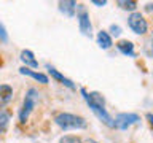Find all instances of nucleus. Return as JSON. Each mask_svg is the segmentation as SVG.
Returning a JSON list of instances; mask_svg holds the SVG:
<instances>
[{
  "label": "nucleus",
  "mask_w": 153,
  "mask_h": 143,
  "mask_svg": "<svg viewBox=\"0 0 153 143\" xmlns=\"http://www.w3.org/2000/svg\"><path fill=\"white\" fill-rule=\"evenodd\" d=\"M147 119L150 121V124L153 126V114H152V113H148V114H147Z\"/></svg>",
  "instance_id": "20"
},
{
  "label": "nucleus",
  "mask_w": 153,
  "mask_h": 143,
  "mask_svg": "<svg viewBox=\"0 0 153 143\" xmlns=\"http://www.w3.org/2000/svg\"><path fill=\"white\" fill-rule=\"evenodd\" d=\"M46 69H48V72H50V75L53 76V78L54 80H57L59 81V83H62L65 86V88H69V89H75V84H74V81L72 80H69V78H65L64 75L62 73H59V72H57L54 67H51V65H46Z\"/></svg>",
  "instance_id": "7"
},
{
  "label": "nucleus",
  "mask_w": 153,
  "mask_h": 143,
  "mask_svg": "<svg viewBox=\"0 0 153 143\" xmlns=\"http://www.w3.org/2000/svg\"><path fill=\"white\" fill-rule=\"evenodd\" d=\"M128 26L134 33H137V35H143V33H147V30H148L147 21L143 19L142 14L137 13V11H134L128 16Z\"/></svg>",
  "instance_id": "4"
},
{
  "label": "nucleus",
  "mask_w": 153,
  "mask_h": 143,
  "mask_svg": "<svg viewBox=\"0 0 153 143\" xmlns=\"http://www.w3.org/2000/svg\"><path fill=\"white\" fill-rule=\"evenodd\" d=\"M80 92H81V95H83V99L86 100L88 107L93 110V113L99 118V121H102L107 127H115V119L107 113V110H105V105H100V103H97V102H94L93 97H91V95L86 92V89H81Z\"/></svg>",
  "instance_id": "2"
},
{
  "label": "nucleus",
  "mask_w": 153,
  "mask_h": 143,
  "mask_svg": "<svg viewBox=\"0 0 153 143\" xmlns=\"http://www.w3.org/2000/svg\"><path fill=\"white\" fill-rule=\"evenodd\" d=\"M54 122L59 126L62 130H81V129L88 127L85 118L76 116L72 113H59L54 116Z\"/></svg>",
  "instance_id": "1"
},
{
  "label": "nucleus",
  "mask_w": 153,
  "mask_h": 143,
  "mask_svg": "<svg viewBox=\"0 0 153 143\" xmlns=\"http://www.w3.org/2000/svg\"><path fill=\"white\" fill-rule=\"evenodd\" d=\"M93 3L96 7H104V5H107V0H93Z\"/></svg>",
  "instance_id": "19"
},
{
  "label": "nucleus",
  "mask_w": 153,
  "mask_h": 143,
  "mask_svg": "<svg viewBox=\"0 0 153 143\" xmlns=\"http://www.w3.org/2000/svg\"><path fill=\"white\" fill-rule=\"evenodd\" d=\"M0 40L2 41H7L8 40V33H7V29L2 22H0Z\"/></svg>",
  "instance_id": "17"
},
{
  "label": "nucleus",
  "mask_w": 153,
  "mask_h": 143,
  "mask_svg": "<svg viewBox=\"0 0 153 143\" xmlns=\"http://www.w3.org/2000/svg\"><path fill=\"white\" fill-rule=\"evenodd\" d=\"M80 8V13L78 16H76V19H78V26H80V32L83 33L85 37H91V30H93V27H91V21H89V14L88 11L81 7V5H78Z\"/></svg>",
  "instance_id": "6"
},
{
  "label": "nucleus",
  "mask_w": 153,
  "mask_h": 143,
  "mask_svg": "<svg viewBox=\"0 0 153 143\" xmlns=\"http://www.w3.org/2000/svg\"><path fill=\"white\" fill-rule=\"evenodd\" d=\"M8 122H10V114L5 111L3 108H0V132H5L8 129Z\"/></svg>",
  "instance_id": "14"
},
{
  "label": "nucleus",
  "mask_w": 153,
  "mask_h": 143,
  "mask_svg": "<svg viewBox=\"0 0 153 143\" xmlns=\"http://www.w3.org/2000/svg\"><path fill=\"white\" fill-rule=\"evenodd\" d=\"M97 45L102 48V49H108V48L113 45L112 35H110L108 32H105V30H100L97 33Z\"/></svg>",
  "instance_id": "11"
},
{
  "label": "nucleus",
  "mask_w": 153,
  "mask_h": 143,
  "mask_svg": "<svg viewBox=\"0 0 153 143\" xmlns=\"http://www.w3.org/2000/svg\"><path fill=\"white\" fill-rule=\"evenodd\" d=\"M38 102V91L35 88H29L26 92V97H24V103L21 107V111H19V121L22 124L27 121L29 114L32 113V110L35 108V105Z\"/></svg>",
  "instance_id": "3"
},
{
  "label": "nucleus",
  "mask_w": 153,
  "mask_h": 143,
  "mask_svg": "<svg viewBox=\"0 0 153 143\" xmlns=\"http://www.w3.org/2000/svg\"><path fill=\"white\" fill-rule=\"evenodd\" d=\"M86 143H97V142H96V140H88Z\"/></svg>",
  "instance_id": "22"
},
{
  "label": "nucleus",
  "mask_w": 153,
  "mask_h": 143,
  "mask_svg": "<svg viewBox=\"0 0 153 143\" xmlns=\"http://www.w3.org/2000/svg\"><path fill=\"white\" fill-rule=\"evenodd\" d=\"M19 73L30 76V78L40 81L42 84H48V83H50V80H48V76H46L45 73H40V72H33V70H30V69H27V67H21V69H19Z\"/></svg>",
  "instance_id": "8"
},
{
  "label": "nucleus",
  "mask_w": 153,
  "mask_h": 143,
  "mask_svg": "<svg viewBox=\"0 0 153 143\" xmlns=\"http://www.w3.org/2000/svg\"><path fill=\"white\" fill-rule=\"evenodd\" d=\"M139 121H140V118L136 113H118L115 116V127L120 129V130H126Z\"/></svg>",
  "instance_id": "5"
},
{
  "label": "nucleus",
  "mask_w": 153,
  "mask_h": 143,
  "mask_svg": "<svg viewBox=\"0 0 153 143\" xmlns=\"http://www.w3.org/2000/svg\"><path fill=\"white\" fill-rule=\"evenodd\" d=\"M152 45H153V38H152Z\"/></svg>",
  "instance_id": "23"
},
{
  "label": "nucleus",
  "mask_w": 153,
  "mask_h": 143,
  "mask_svg": "<svg viewBox=\"0 0 153 143\" xmlns=\"http://www.w3.org/2000/svg\"><path fill=\"white\" fill-rule=\"evenodd\" d=\"M110 32H112V35L118 37L120 33H121V27H120V26H115V24H113V26H110Z\"/></svg>",
  "instance_id": "18"
},
{
  "label": "nucleus",
  "mask_w": 153,
  "mask_h": 143,
  "mask_svg": "<svg viewBox=\"0 0 153 143\" xmlns=\"http://www.w3.org/2000/svg\"><path fill=\"white\" fill-rule=\"evenodd\" d=\"M59 143H81V140L78 137H74V135H64L59 140Z\"/></svg>",
  "instance_id": "16"
},
{
  "label": "nucleus",
  "mask_w": 153,
  "mask_h": 143,
  "mask_svg": "<svg viewBox=\"0 0 153 143\" xmlns=\"http://www.w3.org/2000/svg\"><path fill=\"white\" fill-rule=\"evenodd\" d=\"M21 60L26 64L27 69H29V67H32V69H37V67H38V62L35 59V56H33V52L29 51V49L21 51Z\"/></svg>",
  "instance_id": "10"
},
{
  "label": "nucleus",
  "mask_w": 153,
  "mask_h": 143,
  "mask_svg": "<svg viewBox=\"0 0 153 143\" xmlns=\"http://www.w3.org/2000/svg\"><path fill=\"white\" fill-rule=\"evenodd\" d=\"M13 97V88L10 84H0V105L8 103Z\"/></svg>",
  "instance_id": "12"
},
{
  "label": "nucleus",
  "mask_w": 153,
  "mask_h": 143,
  "mask_svg": "<svg viewBox=\"0 0 153 143\" xmlns=\"http://www.w3.org/2000/svg\"><path fill=\"white\" fill-rule=\"evenodd\" d=\"M117 5L121 10H129V11H132V13H134V10L137 8V3L134 2V0H118Z\"/></svg>",
  "instance_id": "15"
},
{
  "label": "nucleus",
  "mask_w": 153,
  "mask_h": 143,
  "mask_svg": "<svg viewBox=\"0 0 153 143\" xmlns=\"http://www.w3.org/2000/svg\"><path fill=\"white\" fill-rule=\"evenodd\" d=\"M76 2H74V0H65V2H59V10L61 13H64L65 16L69 18H74L75 16V10H76Z\"/></svg>",
  "instance_id": "9"
},
{
  "label": "nucleus",
  "mask_w": 153,
  "mask_h": 143,
  "mask_svg": "<svg viewBox=\"0 0 153 143\" xmlns=\"http://www.w3.org/2000/svg\"><path fill=\"white\" fill-rule=\"evenodd\" d=\"M145 10H147V11H153V3H148Z\"/></svg>",
  "instance_id": "21"
},
{
  "label": "nucleus",
  "mask_w": 153,
  "mask_h": 143,
  "mask_svg": "<svg viewBox=\"0 0 153 143\" xmlns=\"http://www.w3.org/2000/svg\"><path fill=\"white\" fill-rule=\"evenodd\" d=\"M117 48H118V51L121 52V54H124V56H131V57L136 56L134 54V45H132V41H129V40L118 41Z\"/></svg>",
  "instance_id": "13"
}]
</instances>
